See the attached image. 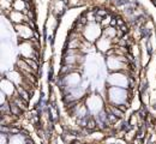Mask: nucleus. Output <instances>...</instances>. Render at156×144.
<instances>
[{
  "label": "nucleus",
  "instance_id": "obj_1",
  "mask_svg": "<svg viewBox=\"0 0 156 144\" xmlns=\"http://www.w3.org/2000/svg\"><path fill=\"white\" fill-rule=\"evenodd\" d=\"M109 99L114 103H121L127 99V93H125L120 88H111L109 89Z\"/></svg>",
  "mask_w": 156,
  "mask_h": 144
},
{
  "label": "nucleus",
  "instance_id": "obj_2",
  "mask_svg": "<svg viewBox=\"0 0 156 144\" xmlns=\"http://www.w3.org/2000/svg\"><path fill=\"white\" fill-rule=\"evenodd\" d=\"M109 83L118 85V86H127V77H125L124 75H113L109 78Z\"/></svg>",
  "mask_w": 156,
  "mask_h": 144
},
{
  "label": "nucleus",
  "instance_id": "obj_3",
  "mask_svg": "<svg viewBox=\"0 0 156 144\" xmlns=\"http://www.w3.org/2000/svg\"><path fill=\"white\" fill-rule=\"evenodd\" d=\"M87 103H88V108L91 112H98L100 108H101V100L98 99L96 95H93L91 97H89Z\"/></svg>",
  "mask_w": 156,
  "mask_h": 144
},
{
  "label": "nucleus",
  "instance_id": "obj_4",
  "mask_svg": "<svg viewBox=\"0 0 156 144\" xmlns=\"http://www.w3.org/2000/svg\"><path fill=\"white\" fill-rule=\"evenodd\" d=\"M87 29H88V30L85 31V36L88 37V40L94 41L98 36V34H100V30H98L100 28H98V25H96V24H90Z\"/></svg>",
  "mask_w": 156,
  "mask_h": 144
},
{
  "label": "nucleus",
  "instance_id": "obj_5",
  "mask_svg": "<svg viewBox=\"0 0 156 144\" xmlns=\"http://www.w3.org/2000/svg\"><path fill=\"white\" fill-rule=\"evenodd\" d=\"M16 29H17V31H18L20 36L23 39V40H28V39H30V37H31V35H33V31H31V29H30L29 26L16 25Z\"/></svg>",
  "mask_w": 156,
  "mask_h": 144
},
{
  "label": "nucleus",
  "instance_id": "obj_6",
  "mask_svg": "<svg viewBox=\"0 0 156 144\" xmlns=\"http://www.w3.org/2000/svg\"><path fill=\"white\" fill-rule=\"evenodd\" d=\"M1 89H2V93L4 94H7V95H11L13 94V84L11 81H7V79H4L1 82Z\"/></svg>",
  "mask_w": 156,
  "mask_h": 144
},
{
  "label": "nucleus",
  "instance_id": "obj_7",
  "mask_svg": "<svg viewBox=\"0 0 156 144\" xmlns=\"http://www.w3.org/2000/svg\"><path fill=\"white\" fill-rule=\"evenodd\" d=\"M20 54L24 55V57H31V52H33V47L30 43H22L20 46Z\"/></svg>",
  "mask_w": 156,
  "mask_h": 144
},
{
  "label": "nucleus",
  "instance_id": "obj_8",
  "mask_svg": "<svg viewBox=\"0 0 156 144\" xmlns=\"http://www.w3.org/2000/svg\"><path fill=\"white\" fill-rule=\"evenodd\" d=\"M66 83H67V85H70L71 88H75V85H77L78 83H79V75H77V73H71V75H69L67 78H66Z\"/></svg>",
  "mask_w": 156,
  "mask_h": 144
},
{
  "label": "nucleus",
  "instance_id": "obj_9",
  "mask_svg": "<svg viewBox=\"0 0 156 144\" xmlns=\"http://www.w3.org/2000/svg\"><path fill=\"white\" fill-rule=\"evenodd\" d=\"M10 18H11V21H12V22H15L17 25H18L20 23H22V22H23V19H24L23 15H22L20 12H18V11L12 12V13L10 15Z\"/></svg>",
  "mask_w": 156,
  "mask_h": 144
},
{
  "label": "nucleus",
  "instance_id": "obj_10",
  "mask_svg": "<svg viewBox=\"0 0 156 144\" xmlns=\"http://www.w3.org/2000/svg\"><path fill=\"white\" fill-rule=\"evenodd\" d=\"M9 144H25L24 137L20 135H15L9 139Z\"/></svg>",
  "mask_w": 156,
  "mask_h": 144
},
{
  "label": "nucleus",
  "instance_id": "obj_11",
  "mask_svg": "<svg viewBox=\"0 0 156 144\" xmlns=\"http://www.w3.org/2000/svg\"><path fill=\"white\" fill-rule=\"evenodd\" d=\"M13 7H15V10L18 11V12L25 10V1H24V0H16Z\"/></svg>",
  "mask_w": 156,
  "mask_h": 144
},
{
  "label": "nucleus",
  "instance_id": "obj_12",
  "mask_svg": "<svg viewBox=\"0 0 156 144\" xmlns=\"http://www.w3.org/2000/svg\"><path fill=\"white\" fill-rule=\"evenodd\" d=\"M24 1H25V2H29V1H31V0H24Z\"/></svg>",
  "mask_w": 156,
  "mask_h": 144
}]
</instances>
